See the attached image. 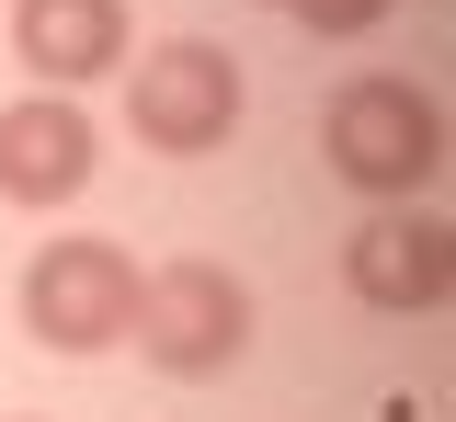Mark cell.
I'll list each match as a JSON object with an SVG mask.
<instances>
[{"label": "cell", "mask_w": 456, "mask_h": 422, "mask_svg": "<svg viewBox=\"0 0 456 422\" xmlns=\"http://www.w3.org/2000/svg\"><path fill=\"white\" fill-rule=\"evenodd\" d=\"M12 58L35 69V92H80L126 69V0H12Z\"/></svg>", "instance_id": "7"}, {"label": "cell", "mask_w": 456, "mask_h": 422, "mask_svg": "<svg viewBox=\"0 0 456 422\" xmlns=\"http://www.w3.org/2000/svg\"><path fill=\"white\" fill-rule=\"evenodd\" d=\"M126 343L160 365V377H228V365L251 354V286H240L228 263H206V251H183L160 274H137Z\"/></svg>", "instance_id": "2"}, {"label": "cell", "mask_w": 456, "mask_h": 422, "mask_svg": "<svg viewBox=\"0 0 456 422\" xmlns=\"http://www.w3.org/2000/svg\"><path fill=\"white\" fill-rule=\"evenodd\" d=\"M342 286L377 308V320H422V308H445V286H456V229L422 217V206H377V217L342 240Z\"/></svg>", "instance_id": "5"}, {"label": "cell", "mask_w": 456, "mask_h": 422, "mask_svg": "<svg viewBox=\"0 0 456 422\" xmlns=\"http://www.w3.org/2000/svg\"><path fill=\"white\" fill-rule=\"evenodd\" d=\"M285 12H297V23H308V35H320V46H365V35H377V23H388L399 0H285Z\"/></svg>", "instance_id": "8"}, {"label": "cell", "mask_w": 456, "mask_h": 422, "mask_svg": "<svg viewBox=\"0 0 456 422\" xmlns=\"http://www.w3.org/2000/svg\"><path fill=\"white\" fill-rule=\"evenodd\" d=\"M103 172V137L92 115L69 103V92H23V103H0V206H80Z\"/></svg>", "instance_id": "6"}, {"label": "cell", "mask_w": 456, "mask_h": 422, "mask_svg": "<svg viewBox=\"0 0 456 422\" xmlns=\"http://www.w3.org/2000/svg\"><path fill=\"white\" fill-rule=\"evenodd\" d=\"M126 126H137V149H160V160L228 149V126H240V58H228L217 35L149 46V58L126 69Z\"/></svg>", "instance_id": "3"}, {"label": "cell", "mask_w": 456, "mask_h": 422, "mask_svg": "<svg viewBox=\"0 0 456 422\" xmlns=\"http://www.w3.org/2000/svg\"><path fill=\"white\" fill-rule=\"evenodd\" d=\"M263 12H285V0H263Z\"/></svg>", "instance_id": "9"}, {"label": "cell", "mask_w": 456, "mask_h": 422, "mask_svg": "<svg viewBox=\"0 0 456 422\" xmlns=\"http://www.w3.org/2000/svg\"><path fill=\"white\" fill-rule=\"evenodd\" d=\"M320 160L365 206H411L422 183L445 172V103L422 80H399V69H354L331 103H320Z\"/></svg>", "instance_id": "1"}, {"label": "cell", "mask_w": 456, "mask_h": 422, "mask_svg": "<svg viewBox=\"0 0 456 422\" xmlns=\"http://www.w3.org/2000/svg\"><path fill=\"white\" fill-rule=\"evenodd\" d=\"M137 320V251L126 240H46L23 263V331L46 354H103Z\"/></svg>", "instance_id": "4"}]
</instances>
